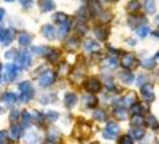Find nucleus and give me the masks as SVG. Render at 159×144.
<instances>
[{"label":"nucleus","mask_w":159,"mask_h":144,"mask_svg":"<svg viewBox=\"0 0 159 144\" xmlns=\"http://www.w3.org/2000/svg\"><path fill=\"white\" fill-rule=\"evenodd\" d=\"M19 90H20V102H28L30 101L34 96V88L31 83L25 80L19 84Z\"/></svg>","instance_id":"nucleus-1"},{"label":"nucleus","mask_w":159,"mask_h":144,"mask_svg":"<svg viewBox=\"0 0 159 144\" xmlns=\"http://www.w3.org/2000/svg\"><path fill=\"white\" fill-rule=\"evenodd\" d=\"M90 135H91V126H90V124L83 121V122H80V124H78L75 126V133H74V136L77 137V138H79L80 141L89 138Z\"/></svg>","instance_id":"nucleus-2"},{"label":"nucleus","mask_w":159,"mask_h":144,"mask_svg":"<svg viewBox=\"0 0 159 144\" xmlns=\"http://www.w3.org/2000/svg\"><path fill=\"white\" fill-rule=\"evenodd\" d=\"M120 135V126L116 122H108L103 131V137L105 139H114Z\"/></svg>","instance_id":"nucleus-3"},{"label":"nucleus","mask_w":159,"mask_h":144,"mask_svg":"<svg viewBox=\"0 0 159 144\" xmlns=\"http://www.w3.org/2000/svg\"><path fill=\"white\" fill-rule=\"evenodd\" d=\"M84 88L86 91L91 93V94H96V93H99L101 89H102V83L97 78H89L88 80H85L84 83Z\"/></svg>","instance_id":"nucleus-4"},{"label":"nucleus","mask_w":159,"mask_h":144,"mask_svg":"<svg viewBox=\"0 0 159 144\" xmlns=\"http://www.w3.org/2000/svg\"><path fill=\"white\" fill-rule=\"evenodd\" d=\"M15 39V31L12 29H5L1 28L0 29V42L4 46H8Z\"/></svg>","instance_id":"nucleus-5"},{"label":"nucleus","mask_w":159,"mask_h":144,"mask_svg":"<svg viewBox=\"0 0 159 144\" xmlns=\"http://www.w3.org/2000/svg\"><path fill=\"white\" fill-rule=\"evenodd\" d=\"M136 59L135 56L130 53H127V54H123L122 58H121V65L125 67V69H134L136 66Z\"/></svg>","instance_id":"nucleus-6"},{"label":"nucleus","mask_w":159,"mask_h":144,"mask_svg":"<svg viewBox=\"0 0 159 144\" xmlns=\"http://www.w3.org/2000/svg\"><path fill=\"white\" fill-rule=\"evenodd\" d=\"M54 80H55V74H54V72L53 71H46L42 76H41L40 85L41 87L47 88V87H50V85L54 83Z\"/></svg>","instance_id":"nucleus-7"},{"label":"nucleus","mask_w":159,"mask_h":144,"mask_svg":"<svg viewBox=\"0 0 159 144\" xmlns=\"http://www.w3.org/2000/svg\"><path fill=\"white\" fill-rule=\"evenodd\" d=\"M140 91H141V95L146 101L151 102L154 100V91H153V85L152 84H150V83L143 84L140 89Z\"/></svg>","instance_id":"nucleus-8"},{"label":"nucleus","mask_w":159,"mask_h":144,"mask_svg":"<svg viewBox=\"0 0 159 144\" xmlns=\"http://www.w3.org/2000/svg\"><path fill=\"white\" fill-rule=\"evenodd\" d=\"M6 73H5V77L7 80H13L18 74V67L15 64H7L6 65Z\"/></svg>","instance_id":"nucleus-9"},{"label":"nucleus","mask_w":159,"mask_h":144,"mask_svg":"<svg viewBox=\"0 0 159 144\" xmlns=\"http://www.w3.org/2000/svg\"><path fill=\"white\" fill-rule=\"evenodd\" d=\"M96 37L101 41H105L109 36V28L108 26H104V25H101L98 26L95 30Z\"/></svg>","instance_id":"nucleus-10"},{"label":"nucleus","mask_w":159,"mask_h":144,"mask_svg":"<svg viewBox=\"0 0 159 144\" xmlns=\"http://www.w3.org/2000/svg\"><path fill=\"white\" fill-rule=\"evenodd\" d=\"M42 34H43L44 37H47L48 40H54L55 39V29L50 24L42 26Z\"/></svg>","instance_id":"nucleus-11"},{"label":"nucleus","mask_w":159,"mask_h":144,"mask_svg":"<svg viewBox=\"0 0 159 144\" xmlns=\"http://www.w3.org/2000/svg\"><path fill=\"white\" fill-rule=\"evenodd\" d=\"M19 61H20L23 67H25V69L29 67L31 65V54H30V52H28V50L23 52L19 56Z\"/></svg>","instance_id":"nucleus-12"},{"label":"nucleus","mask_w":159,"mask_h":144,"mask_svg":"<svg viewBox=\"0 0 159 144\" xmlns=\"http://www.w3.org/2000/svg\"><path fill=\"white\" fill-rule=\"evenodd\" d=\"M64 101L67 108H72L73 106H75V103H77V95L73 94V93H67V94L65 95Z\"/></svg>","instance_id":"nucleus-13"},{"label":"nucleus","mask_w":159,"mask_h":144,"mask_svg":"<svg viewBox=\"0 0 159 144\" xmlns=\"http://www.w3.org/2000/svg\"><path fill=\"white\" fill-rule=\"evenodd\" d=\"M65 46H66V48L68 50H75L80 46V41L78 37H71V39H68V40L66 41Z\"/></svg>","instance_id":"nucleus-14"},{"label":"nucleus","mask_w":159,"mask_h":144,"mask_svg":"<svg viewBox=\"0 0 159 144\" xmlns=\"http://www.w3.org/2000/svg\"><path fill=\"white\" fill-rule=\"evenodd\" d=\"M130 125L132 126H136V127H140L145 125V119L141 114H134L130 119Z\"/></svg>","instance_id":"nucleus-15"},{"label":"nucleus","mask_w":159,"mask_h":144,"mask_svg":"<svg viewBox=\"0 0 159 144\" xmlns=\"http://www.w3.org/2000/svg\"><path fill=\"white\" fill-rule=\"evenodd\" d=\"M120 79L122 80L123 83L129 84V83H132L134 80V74L130 71H123L120 73Z\"/></svg>","instance_id":"nucleus-16"},{"label":"nucleus","mask_w":159,"mask_h":144,"mask_svg":"<svg viewBox=\"0 0 159 144\" xmlns=\"http://www.w3.org/2000/svg\"><path fill=\"white\" fill-rule=\"evenodd\" d=\"M18 41H19V45L20 46H29L32 41V36L29 35V34H26V32H23V34L19 35Z\"/></svg>","instance_id":"nucleus-17"},{"label":"nucleus","mask_w":159,"mask_h":144,"mask_svg":"<svg viewBox=\"0 0 159 144\" xmlns=\"http://www.w3.org/2000/svg\"><path fill=\"white\" fill-rule=\"evenodd\" d=\"M41 8L42 11L44 12H48V11H52L55 8V4L53 0H42L41 1Z\"/></svg>","instance_id":"nucleus-18"},{"label":"nucleus","mask_w":159,"mask_h":144,"mask_svg":"<svg viewBox=\"0 0 159 144\" xmlns=\"http://www.w3.org/2000/svg\"><path fill=\"white\" fill-rule=\"evenodd\" d=\"M140 7H141V5H140V1H139V0H132V1L128 2L127 10H128V12L134 13V12H138V11L140 10Z\"/></svg>","instance_id":"nucleus-19"},{"label":"nucleus","mask_w":159,"mask_h":144,"mask_svg":"<svg viewBox=\"0 0 159 144\" xmlns=\"http://www.w3.org/2000/svg\"><path fill=\"white\" fill-rule=\"evenodd\" d=\"M99 43H97L96 41L91 40V39H89V40L85 41V48L90 50V52H92V53H95V50H98L99 49Z\"/></svg>","instance_id":"nucleus-20"},{"label":"nucleus","mask_w":159,"mask_h":144,"mask_svg":"<svg viewBox=\"0 0 159 144\" xmlns=\"http://www.w3.org/2000/svg\"><path fill=\"white\" fill-rule=\"evenodd\" d=\"M10 133H11V138L17 141L20 137V135H22V126H19V125H12Z\"/></svg>","instance_id":"nucleus-21"},{"label":"nucleus","mask_w":159,"mask_h":144,"mask_svg":"<svg viewBox=\"0 0 159 144\" xmlns=\"http://www.w3.org/2000/svg\"><path fill=\"white\" fill-rule=\"evenodd\" d=\"M53 21L55 22V23L57 24H64L65 22H67L68 21V17H67V15L66 13H62V12H57V13H55L54 16H53Z\"/></svg>","instance_id":"nucleus-22"},{"label":"nucleus","mask_w":159,"mask_h":144,"mask_svg":"<svg viewBox=\"0 0 159 144\" xmlns=\"http://www.w3.org/2000/svg\"><path fill=\"white\" fill-rule=\"evenodd\" d=\"M60 137H61L60 132H59V131H56L55 128H54V130H52V131L49 132V135H48L47 139L49 141V142H53V143H57V142L60 141Z\"/></svg>","instance_id":"nucleus-23"},{"label":"nucleus","mask_w":159,"mask_h":144,"mask_svg":"<svg viewBox=\"0 0 159 144\" xmlns=\"http://www.w3.org/2000/svg\"><path fill=\"white\" fill-rule=\"evenodd\" d=\"M130 135V137L133 138V139H141L143 136H145V130L143 128H133L132 130V132L129 133Z\"/></svg>","instance_id":"nucleus-24"},{"label":"nucleus","mask_w":159,"mask_h":144,"mask_svg":"<svg viewBox=\"0 0 159 144\" xmlns=\"http://www.w3.org/2000/svg\"><path fill=\"white\" fill-rule=\"evenodd\" d=\"M70 29H71V22H70V21H67V22H65L64 24H61L60 30H59L60 37H64V36H66V35L68 34V31H70Z\"/></svg>","instance_id":"nucleus-25"},{"label":"nucleus","mask_w":159,"mask_h":144,"mask_svg":"<svg viewBox=\"0 0 159 144\" xmlns=\"http://www.w3.org/2000/svg\"><path fill=\"white\" fill-rule=\"evenodd\" d=\"M136 95L134 93H130V94H128L127 96H125L123 97V103L126 104V106H133L134 103H136Z\"/></svg>","instance_id":"nucleus-26"},{"label":"nucleus","mask_w":159,"mask_h":144,"mask_svg":"<svg viewBox=\"0 0 159 144\" xmlns=\"http://www.w3.org/2000/svg\"><path fill=\"white\" fill-rule=\"evenodd\" d=\"M24 141H25L26 144H36L37 141H39V136L35 135L34 132H30V133H28L26 136L24 137Z\"/></svg>","instance_id":"nucleus-27"},{"label":"nucleus","mask_w":159,"mask_h":144,"mask_svg":"<svg viewBox=\"0 0 159 144\" xmlns=\"http://www.w3.org/2000/svg\"><path fill=\"white\" fill-rule=\"evenodd\" d=\"M59 56H60V53H59L57 49H52L49 53H47V59L50 61V63H55V61H57Z\"/></svg>","instance_id":"nucleus-28"},{"label":"nucleus","mask_w":159,"mask_h":144,"mask_svg":"<svg viewBox=\"0 0 159 144\" xmlns=\"http://www.w3.org/2000/svg\"><path fill=\"white\" fill-rule=\"evenodd\" d=\"M16 100H17V96H16V94H13V93H6V94L4 95V101H5L6 104L15 103Z\"/></svg>","instance_id":"nucleus-29"},{"label":"nucleus","mask_w":159,"mask_h":144,"mask_svg":"<svg viewBox=\"0 0 159 144\" xmlns=\"http://www.w3.org/2000/svg\"><path fill=\"white\" fill-rule=\"evenodd\" d=\"M145 8L147 12L150 13H154L156 12V5L153 0H145Z\"/></svg>","instance_id":"nucleus-30"},{"label":"nucleus","mask_w":159,"mask_h":144,"mask_svg":"<svg viewBox=\"0 0 159 144\" xmlns=\"http://www.w3.org/2000/svg\"><path fill=\"white\" fill-rule=\"evenodd\" d=\"M141 65L147 70H152V69L156 67V61L153 59H145V60L141 61Z\"/></svg>","instance_id":"nucleus-31"},{"label":"nucleus","mask_w":159,"mask_h":144,"mask_svg":"<svg viewBox=\"0 0 159 144\" xmlns=\"http://www.w3.org/2000/svg\"><path fill=\"white\" fill-rule=\"evenodd\" d=\"M93 119L97 120V121H104V120H107V113L104 111H95Z\"/></svg>","instance_id":"nucleus-32"},{"label":"nucleus","mask_w":159,"mask_h":144,"mask_svg":"<svg viewBox=\"0 0 159 144\" xmlns=\"http://www.w3.org/2000/svg\"><path fill=\"white\" fill-rule=\"evenodd\" d=\"M114 114H115L116 118H119V119H121V120H125L127 118V112H126V109H123V108H117V109H115V111H114Z\"/></svg>","instance_id":"nucleus-33"},{"label":"nucleus","mask_w":159,"mask_h":144,"mask_svg":"<svg viewBox=\"0 0 159 144\" xmlns=\"http://www.w3.org/2000/svg\"><path fill=\"white\" fill-rule=\"evenodd\" d=\"M150 32H151V29H150L148 26H146V25H143V26H140V28L138 29V35H139L140 37H146Z\"/></svg>","instance_id":"nucleus-34"},{"label":"nucleus","mask_w":159,"mask_h":144,"mask_svg":"<svg viewBox=\"0 0 159 144\" xmlns=\"http://www.w3.org/2000/svg\"><path fill=\"white\" fill-rule=\"evenodd\" d=\"M119 144H134V139L130 137V135H125L120 137Z\"/></svg>","instance_id":"nucleus-35"},{"label":"nucleus","mask_w":159,"mask_h":144,"mask_svg":"<svg viewBox=\"0 0 159 144\" xmlns=\"http://www.w3.org/2000/svg\"><path fill=\"white\" fill-rule=\"evenodd\" d=\"M86 100L88 101H85V103H86V106H88L89 108H93V107H96L97 106V98H96L95 96H88L86 97Z\"/></svg>","instance_id":"nucleus-36"},{"label":"nucleus","mask_w":159,"mask_h":144,"mask_svg":"<svg viewBox=\"0 0 159 144\" xmlns=\"http://www.w3.org/2000/svg\"><path fill=\"white\" fill-rule=\"evenodd\" d=\"M22 118H23V124L25 126H29L30 125V122H31V115H30V113L26 112V111H24L22 113Z\"/></svg>","instance_id":"nucleus-37"},{"label":"nucleus","mask_w":159,"mask_h":144,"mask_svg":"<svg viewBox=\"0 0 159 144\" xmlns=\"http://www.w3.org/2000/svg\"><path fill=\"white\" fill-rule=\"evenodd\" d=\"M46 118H47L49 121H55V120H57V118H59V113L54 112V111H48V112L46 113Z\"/></svg>","instance_id":"nucleus-38"},{"label":"nucleus","mask_w":159,"mask_h":144,"mask_svg":"<svg viewBox=\"0 0 159 144\" xmlns=\"http://www.w3.org/2000/svg\"><path fill=\"white\" fill-rule=\"evenodd\" d=\"M148 125H150V127H152V128H157L159 126V122L154 117H152L151 115L150 119H148Z\"/></svg>","instance_id":"nucleus-39"},{"label":"nucleus","mask_w":159,"mask_h":144,"mask_svg":"<svg viewBox=\"0 0 159 144\" xmlns=\"http://www.w3.org/2000/svg\"><path fill=\"white\" fill-rule=\"evenodd\" d=\"M19 118V112H18V109H12V112L10 114V119L12 120V121H16L18 120Z\"/></svg>","instance_id":"nucleus-40"},{"label":"nucleus","mask_w":159,"mask_h":144,"mask_svg":"<svg viewBox=\"0 0 159 144\" xmlns=\"http://www.w3.org/2000/svg\"><path fill=\"white\" fill-rule=\"evenodd\" d=\"M107 61H108V66H110V67H112V69L117 66V60H116L115 58H109Z\"/></svg>","instance_id":"nucleus-41"},{"label":"nucleus","mask_w":159,"mask_h":144,"mask_svg":"<svg viewBox=\"0 0 159 144\" xmlns=\"http://www.w3.org/2000/svg\"><path fill=\"white\" fill-rule=\"evenodd\" d=\"M32 52H35V53H37V54H42V53L46 52V49L43 47H34L32 48Z\"/></svg>","instance_id":"nucleus-42"},{"label":"nucleus","mask_w":159,"mask_h":144,"mask_svg":"<svg viewBox=\"0 0 159 144\" xmlns=\"http://www.w3.org/2000/svg\"><path fill=\"white\" fill-rule=\"evenodd\" d=\"M6 141V132L5 131H0V144L4 143Z\"/></svg>","instance_id":"nucleus-43"},{"label":"nucleus","mask_w":159,"mask_h":144,"mask_svg":"<svg viewBox=\"0 0 159 144\" xmlns=\"http://www.w3.org/2000/svg\"><path fill=\"white\" fill-rule=\"evenodd\" d=\"M22 1V5L26 6V7H30L32 5V0H20Z\"/></svg>","instance_id":"nucleus-44"},{"label":"nucleus","mask_w":159,"mask_h":144,"mask_svg":"<svg viewBox=\"0 0 159 144\" xmlns=\"http://www.w3.org/2000/svg\"><path fill=\"white\" fill-rule=\"evenodd\" d=\"M15 53H17L16 50H10V52H7V54H6V58H12V56H15L16 55Z\"/></svg>","instance_id":"nucleus-45"},{"label":"nucleus","mask_w":159,"mask_h":144,"mask_svg":"<svg viewBox=\"0 0 159 144\" xmlns=\"http://www.w3.org/2000/svg\"><path fill=\"white\" fill-rule=\"evenodd\" d=\"M4 15H5V10H4V8H0V22H1V19L4 18Z\"/></svg>","instance_id":"nucleus-46"},{"label":"nucleus","mask_w":159,"mask_h":144,"mask_svg":"<svg viewBox=\"0 0 159 144\" xmlns=\"http://www.w3.org/2000/svg\"><path fill=\"white\" fill-rule=\"evenodd\" d=\"M154 35H156V36H159V30H157V31H156V34H154Z\"/></svg>","instance_id":"nucleus-47"},{"label":"nucleus","mask_w":159,"mask_h":144,"mask_svg":"<svg viewBox=\"0 0 159 144\" xmlns=\"http://www.w3.org/2000/svg\"><path fill=\"white\" fill-rule=\"evenodd\" d=\"M5 1H7V2H11V1H15V0H5Z\"/></svg>","instance_id":"nucleus-48"},{"label":"nucleus","mask_w":159,"mask_h":144,"mask_svg":"<svg viewBox=\"0 0 159 144\" xmlns=\"http://www.w3.org/2000/svg\"><path fill=\"white\" fill-rule=\"evenodd\" d=\"M157 22H158V23H159V16L157 17Z\"/></svg>","instance_id":"nucleus-49"},{"label":"nucleus","mask_w":159,"mask_h":144,"mask_svg":"<svg viewBox=\"0 0 159 144\" xmlns=\"http://www.w3.org/2000/svg\"><path fill=\"white\" fill-rule=\"evenodd\" d=\"M157 58H158V59H159V52H158V54H157Z\"/></svg>","instance_id":"nucleus-50"},{"label":"nucleus","mask_w":159,"mask_h":144,"mask_svg":"<svg viewBox=\"0 0 159 144\" xmlns=\"http://www.w3.org/2000/svg\"><path fill=\"white\" fill-rule=\"evenodd\" d=\"M0 70H1V64H0Z\"/></svg>","instance_id":"nucleus-51"},{"label":"nucleus","mask_w":159,"mask_h":144,"mask_svg":"<svg viewBox=\"0 0 159 144\" xmlns=\"http://www.w3.org/2000/svg\"><path fill=\"white\" fill-rule=\"evenodd\" d=\"M111 1H117V0H111Z\"/></svg>","instance_id":"nucleus-52"},{"label":"nucleus","mask_w":159,"mask_h":144,"mask_svg":"<svg viewBox=\"0 0 159 144\" xmlns=\"http://www.w3.org/2000/svg\"><path fill=\"white\" fill-rule=\"evenodd\" d=\"M93 144H96V143H93Z\"/></svg>","instance_id":"nucleus-53"}]
</instances>
